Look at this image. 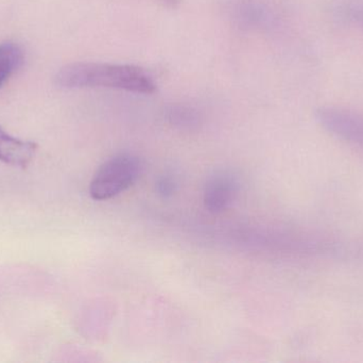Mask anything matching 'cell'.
<instances>
[{
  "mask_svg": "<svg viewBox=\"0 0 363 363\" xmlns=\"http://www.w3.org/2000/svg\"><path fill=\"white\" fill-rule=\"evenodd\" d=\"M55 83L63 89L108 87L138 94H152L157 90L155 80L146 70L129 64H68L57 72Z\"/></svg>",
  "mask_w": 363,
  "mask_h": 363,
  "instance_id": "6da1fadb",
  "label": "cell"
},
{
  "mask_svg": "<svg viewBox=\"0 0 363 363\" xmlns=\"http://www.w3.org/2000/svg\"><path fill=\"white\" fill-rule=\"evenodd\" d=\"M140 160L130 153H121L104 162L89 185V194L95 200H108L123 193L140 178Z\"/></svg>",
  "mask_w": 363,
  "mask_h": 363,
  "instance_id": "7a4b0ae2",
  "label": "cell"
},
{
  "mask_svg": "<svg viewBox=\"0 0 363 363\" xmlns=\"http://www.w3.org/2000/svg\"><path fill=\"white\" fill-rule=\"evenodd\" d=\"M318 121L330 134L363 151V115L338 108H322Z\"/></svg>",
  "mask_w": 363,
  "mask_h": 363,
  "instance_id": "3957f363",
  "label": "cell"
},
{
  "mask_svg": "<svg viewBox=\"0 0 363 363\" xmlns=\"http://www.w3.org/2000/svg\"><path fill=\"white\" fill-rule=\"evenodd\" d=\"M237 194V183L228 174H217L206 183L204 192L205 207L211 212L225 210Z\"/></svg>",
  "mask_w": 363,
  "mask_h": 363,
  "instance_id": "277c9868",
  "label": "cell"
},
{
  "mask_svg": "<svg viewBox=\"0 0 363 363\" xmlns=\"http://www.w3.org/2000/svg\"><path fill=\"white\" fill-rule=\"evenodd\" d=\"M38 145L9 136L0 127V161L25 168L33 160Z\"/></svg>",
  "mask_w": 363,
  "mask_h": 363,
  "instance_id": "5b68a950",
  "label": "cell"
},
{
  "mask_svg": "<svg viewBox=\"0 0 363 363\" xmlns=\"http://www.w3.org/2000/svg\"><path fill=\"white\" fill-rule=\"evenodd\" d=\"M23 53L14 43L0 44V87L21 67Z\"/></svg>",
  "mask_w": 363,
  "mask_h": 363,
  "instance_id": "8992f818",
  "label": "cell"
},
{
  "mask_svg": "<svg viewBox=\"0 0 363 363\" xmlns=\"http://www.w3.org/2000/svg\"><path fill=\"white\" fill-rule=\"evenodd\" d=\"M341 10L345 16L349 17V19L359 25L360 27H363V2H347L343 4Z\"/></svg>",
  "mask_w": 363,
  "mask_h": 363,
  "instance_id": "52a82bcc",
  "label": "cell"
},
{
  "mask_svg": "<svg viewBox=\"0 0 363 363\" xmlns=\"http://www.w3.org/2000/svg\"><path fill=\"white\" fill-rule=\"evenodd\" d=\"M170 117L177 123L189 124L190 121H194L192 112L183 108L174 109V110L170 111Z\"/></svg>",
  "mask_w": 363,
  "mask_h": 363,
  "instance_id": "ba28073f",
  "label": "cell"
}]
</instances>
